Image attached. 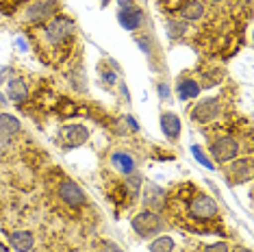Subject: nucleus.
<instances>
[{
    "instance_id": "nucleus-12",
    "label": "nucleus",
    "mask_w": 254,
    "mask_h": 252,
    "mask_svg": "<svg viewBox=\"0 0 254 252\" xmlns=\"http://www.w3.org/2000/svg\"><path fill=\"white\" fill-rule=\"evenodd\" d=\"M176 91H178V98H181L183 102H187V100H193V98H198L200 96V91H202V85L195 81L193 76H181L178 78V83H176Z\"/></svg>"
},
{
    "instance_id": "nucleus-32",
    "label": "nucleus",
    "mask_w": 254,
    "mask_h": 252,
    "mask_svg": "<svg viewBox=\"0 0 254 252\" xmlns=\"http://www.w3.org/2000/svg\"><path fill=\"white\" fill-rule=\"evenodd\" d=\"M0 252H11V250H9V246H7V244L0 242Z\"/></svg>"
},
{
    "instance_id": "nucleus-28",
    "label": "nucleus",
    "mask_w": 254,
    "mask_h": 252,
    "mask_svg": "<svg viewBox=\"0 0 254 252\" xmlns=\"http://www.w3.org/2000/svg\"><path fill=\"white\" fill-rule=\"evenodd\" d=\"M118 2V9H132L137 7V0H115Z\"/></svg>"
},
{
    "instance_id": "nucleus-7",
    "label": "nucleus",
    "mask_w": 254,
    "mask_h": 252,
    "mask_svg": "<svg viewBox=\"0 0 254 252\" xmlns=\"http://www.w3.org/2000/svg\"><path fill=\"white\" fill-rule=\"evenodd\" d=\"M59 137L63 141V146L67 148H78L89 139V126L85 124H65L59 130Z\"/></svg>"
},
{
    "instance_id": "nucleus-8",
    "label": "nucleus",
    "mask_w": 254,
    "mask_h": 252,
    "mask_svg": "<svg viewBox=\"0 0 254 252\" xmlns=\"http://www.w3.org/2000/svg\"><path fill=\"white\" fill-rule=\"evenodd\" d=\"M141 202L143 207L148 211H163L165 207V200H167V191L163 187H159L157 183H146V187H143V193H141Z\"/></svg>"
},
{
    "instance_id": "nucleus-5",
    "label": "nucleus",
    "mask_w": 254,
    "mask_h": 252,
    "mask_svg": "<svg viewBox=\"0 0 254 252\" xmlns=\"http://www.w3.org/2000/svg\"><path fill=\"white\" fill-rule=\"evenodd\" d=\"M57 196H59L61 202L70 209H80L85 202H87V196H85L83 187H80L76 181L67 179V176L59 183V187H57Z\"/></svg>"
},
{
    "instance_id": "nucleus-31",
    "label": "nucleus",
    "mask_w": 254,
    "mask_h": 252,
    "mask_svg": "<svg viewBox=\"0 0 254 252\" xmlns=\"http://www.w3.org/2000/svg\"><path fill=\"white\" fill-rule=\"evenodd\" d=\"M18 46H20V50H26V48H28L26 42H24V37H20V39H18Z\"/></svg>"
},
{
    "instance_id": "nucleus-13",
    "label": "nucleus",
    "mask_w": 254,
    "mask_h": 252,
    "mask_svg": "<svg viewBox=\"0 0 254 252\" xmlns=\"http://www.w3.org/2000/svg\"><path fill=\"white\" fill-rule=\"evenodd\" d=\"M111 165H113L115 172H120V174H124V176H128V174H132V172L137 170L135 157H132L130 152H126V150H115L111 154Z\"/></svg>"
},
{
    "instance_id": "nucleus-15",
    "label": "nucleus",
    "mask_w": 254,
    "mask_h": 252,
    "mask_svg": "<svg viewBox=\"0 0 254 252\" xmlns=\"http://www.w3.org/2000/svg\"><path fill=\"white\" fill-rule=\"evenodd\" d=\"M7 237L15 252H31L33 246H35V237H33L31 231H11Z\"/></svg>"
},
{
    "instance_id": "nucleus-25",
    "label": "nucleus",
    "mask_w": 254,
    "mask_h": 252,
    "mask_svg": "<svg viewBox=\"0 0 254 252\" xmlns=\"http://www.w3.org/2000/svg\"><path fill=\"white\" fill-rule=\"evenodd\" d=\"M11 146H13V137H11V135H2V133H0V150H9V148Z\"/></svg>"
},
{
    "instance_id": "nucleus-34",
    "label": "nucleus",
    "mask_w": 254,
    "mask_h": 252,
    "mask_svg": "<svg viewBox=\"0 0 254 252\" xmlns=\"http://www.w3.org/2000/svg\"><path fill=\"white\" fill-rule=\"evenodd\" d=\"M107 2H109V0H102V7H107Z\"/></svg>"
},
{
    "instance_id": "nucleus-9",
    "label": "nucleus",
    "mask_w": 254,
    "mask_h": 252,
    "mask_svg": "<svg viewBox=\"0 0 254 252\" xmlns=\"http://www.w3.org/2000/svg\"><path fill=\"white\" fill-rule=\"evenodd\" d=\"M118 22L120 26L126 28V31H139L146 24V13L139 7H132V9H118Z\"/></svg>"
},
{
    "instance_id": "nucleus-14",
    "label": "nucleus",
    "mask_w": 254,
    "mask_h": 252,
    "mask_svg": "<svg viewBox=\"0 0 254 252\" xmlns=\"http://www.w3.org/2000/svg\"><path fill=\"white\" fill-rule=\"evenodd\" d=\"M161 130H163L165 139H170V141H176L181 137V120H178L176 113H172V111L161 113Z\"/></svg>"
},
{
    "instance_id": "nucleus-4",
    "label": "nucleus",
    "mask_w": 254,
    "mask_h": 252,
    "mask_svg": "<svg viewBox=\"0 0 254 252\" xmlns=\"http://www.w3.org/2000/svg\"><path fill=\"white\" fill-rule=\"evenodd\" d=\"M130 226H132V231L139 235L141 239H150L152 235H157V233L163 231V220H161V215L157 213V211L143 209V211H139V213L130 220Z\"/></svg>"
},
{
    "instance_id": "nucleus-23",
    "label": "nucleus",
    "mask_w": 254,
    "mask_h": 252,
    "mask_svg": "<svg viewBox=\"0 0 254 252\" xmlns=\"http://www.w3.org/2000/svg\"><path fill=\"white\" fill-rule=\"evenodd\" d=\"M191 152H193V157L198 159V163H202V165H206V168H209V170H213V163H211V159L206 157V154H204V150H202V148H200L198 144H193V146H191Z\"/></svg>"
},
{
    "instance_id": "nucleus-16",
    "label": "nucleus",
    "mask_w": 254,
    "mask_h": 252,
    "mask_svg": "<svg viewBox=\"0 0 254 252\" xmlns=\"http://www.w3.org/2000/svg\"><path fill=\"white\" fill-rule=\"evenodd\" d=\"M7 94H9V100L15 102V105H24L28 100V85L24 78H11L9 85H7Z\"/></svg>"
},
{
    "instance_id": "nucleus-26",
    "label": "nucleus",
    "mask_w": 254,
    "mask_h": 252,
    "mask_svg": "<svg viewBox=\"0 0 254 252\" xmlns=\"http://www.w3.org/2000/svg\"><path fill=\"white\" fill-rule=\"evenodd\" d=\"M157 87H159V98L165 102V100H167V98H170V96H172V91H170V85H167V83H159Z\"/></svg>"
},
{
    "instance_id": "nucleus-10",
    "label": "nucleus",
    "mask_w": 254,
    "mask_h": 252,
    "mask_svg": "<svg viewBox=\"0 0 254 252\" xmlns=\"http://www.w3.org/2000/svg\"><path fill=\"white\" fill-rule=\"evenodd\" d=\"M228 183L230 185H237V183H248L252 179V159H233L228 161Z\"/></svg>"
},
{
    "instance_id": "nucleus-11",
    "label": "nucleus",
    "mask_w": 254,
    "mask_h": 252,
    "mask_svg": "<svg viewBox=\"0 0 254 252\" xmlns=\"http://www.w3.org/2000/svg\"><path fill=\"white\" fill-rule=\"evenodd\" d=\"M176 11L183 22H200L206 15V4L204 0H185Z\"/></svg>"
},
{
    "instance_id": "nucleus-29",
    "label": "nucleus",
    "mask_w": 254,
    "mask_h": 252,
    "mask_svg": "<svg viewBox=\"0 0 254 252\" xmlns=\"http://www.w3.org/2000/svg\"><path fill=\"white\" fill-rule=\"evenodd\" d=\"M183 2H185V0H161V4L167 7V9H178Z\"/></svg>"
},
{
    "instance_id": "nucleus-6",
    "label": "nucleus",
    "mask_w": 254,
    "mask_h": 252,
    "mask_svg": "<svg viewBox=\"0 0 254 252\" xmlns=\"http://www.w3.org/2000/svg\"><path fill=\"white\" fill-rule=\"evenodd\" d=\"M219 116H222V98L219 96H209L191 109V120L198 124H209Z\"/></svg>"
},
{
    "instance_id": "nucleus-18",
    "label": "nucleus",
    "mask_w": 254,
    "mask_h": 252,
    "mask_svg": "<svg viewBox=\"0 0 254 252\" xmlns=\"http://www.w3.org/2000/svg\"><path fill=\"white\" fill-rule=\"evenodd\" d=\"M165 31H167V37L170 39H183L185 35H187V22H183V20H167V24H165Z\"/></svg>"
},
{
    "instance_id": "nucleus-22",
    "label": "nucleus",
    "mask_w": 254,
    "mask_h": 252,
    "mask_svg": "<svg viewBox=\"0 0 254 252\" xmlns=\"http://www.w3.org/2000/svg\"><path fill=\"white\" fill-rule=\"evenodd\" d=\"M20 4H22V0H0V13H4V15L15 13V9Z\"/></svg>"
},
{
    "instance_id": "nucleus-1",
    "label": "nucleus",
    "mask_w": 254,
    "mask_h": 252,
    "mask_svg": "<svg viewBox=\"0 0 254 252\" xmlns=\"http://www.w3.org/2000/svg\"><path fill=\"white\" fill-rule=\"evenodd\" d=\"M74 35H76V22L63 13H57L44 26L31 28V39L35 44V50L44 57L46 63H59L67 59Z\"/></svg>"
},
{
    "instance_id": "nucleus-21",
    "label": "nucleus",
    "mask_w": 254,
    "mask_h": 252,
    "mask_svg": "<svg viewBox=\"0 0 254 252\" xmlns=\"http://www.w3.org/2000/svg\"><path fill=\"white\" fill-rule=\"evenodd\" d=\"M135 44L139 46V48L146 53L148 57H152V50H154V44H152V37H148V35H137L135 37Z\"/></svg>"
},
{
    "instance_id": "nucleus-19",
    "label": "nucleus",
    "mask_w": 254,
    "mask_h": 252,
    "mask_svg": "<svg viewBox=\"0 0 254 252\" xmlns=\"http://www.w3.org/2000/svg\"><path fill=\"white\" fill-rule=\"evenodd\" d=\"M172 250H174V239L167 237V235H161L150 244V252H172Z\"/></svg>"
},
{
    "instance_id": "nucleus-17",
    "label": "nucleus",
    "mask_w": 254,
    "mask_h": 252,
    "mask_svg": "<svg viewBox=\"0 0 254 252\" xmlns=\"http://www.w3.org/2000/svg\"><path fill=\"white\" fill-rule=\"evenodd\" d=\"M22 130V122L13 113H0V133L15 137Z\"/></svg>"
},
{
    "instance_id": "nucleus-3",
    "label": "nucleus",
    "mask_w": 254,
    "mask_h": 252,
    "mask_svg": "<svg viewBox=\"0 0 254 252\" xmlns=\"http://www.w3.org/2000/svg\"><path fill=\"white\" fill-rule=\"evenodd\" d=\"M209 152L213 157V161H217L219 165L233 161L239 157L241 152V141L233 135H217L209 141Z\"/></svg>"
},
{
    "instance_id": "nucleus-20",
    "label": "nucleus",
    "mask_w": 254,
    "mask_h": 252,
    "mask_svg": "<svg viewBox=\"0 0 254 252\" xmlns=\"http://www.w3.org/2000/svg\"><path fill=\"white\" fill-rule=\"evenodd\" d=\"M98 72H100V81L107 85V87H113V85H118V74L115 70H107V67H98Z\"/></svg>"
},
{
    "instance_id": "nucleus-27",
    "label": "nucleus",
    "mask_w": 254,
    "mask_h": 252,
    "mask_svg": "<svg viewBox=\"0 0 254 252\" xmlns=\"http://www.w3.org/2000/svg\"><path fill=\"white\" fill-rule=\"evenodd\" d=\"M124 122L128 124V128H130V130H135V133L139 130V120H137V118H132V116H124Z\"/></svg>"
},
{
    "instance_id": "nucleus-24",
    "label": "nucleus",
    "mask_w": 254,
    "mask_h": 252,
    "mask_svg": "<svg viewBox=\"0 0 254 252\" xmlns=\"http://www.w3.org/2000/svg\"><path fill=\"white\" fill-rule=\"evenodd\" d=\"M202 252H230V246L226 242H217V244H209L202 248Z\"/></svg>"
},
{
    "instance_id": "nucleus-33",
    "label": "nucleus",
    "mask_w": 254,
    "mask_h": 252,
    "mask_svg": "<svg viewBox=\"0 0 254 252\" xmlns=\"http://www.w3.org/2000/svg\"><path fill=\"white\" fill-rule=\"evenodd\" d=\"M222 2H226V0H211V4H215V7L217 4H222Z\"/></svg>"
},
{
    "instance_id": "nucleus-2",
    "label": "nucleus",
    "mask_w": 254,
    "mask_h": 252,
    "mask_svg": "<svg viewBox=\"0 0 254 252\" xmlns=\"http://www.w3.org/2000/svg\"><path fill=\"white\" fill-rule=\"evenodd\" d=\"M57 13H61L59 0H33V2H28L24 7L22 20H24L26 26L37 28V26H44L46 22H50Z\"/></svg>"
},
{
    "instance_id": "nucleus-30",
    "label": "nucleus",
    "mask_w": 254,
    "mask_h": 252,
    "mask_svg": "<svg viewBox=\"0 0 254 252\" xmlns=\"http://www.w3.org/2000/svg\"><path fill=\"white\" fill-rule=\"evenodd\" d=\"M102 246H105V248H102L105 252H124L122 248H120V246H115V244H111V242H105Z\"/></svg>"
}]
</instances>
